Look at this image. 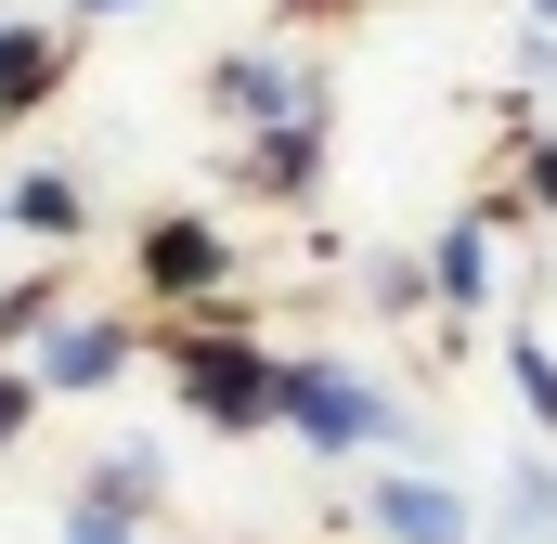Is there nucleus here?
<instances>
[{
  "mask_svg": "<svg viewBox=\"0 0 557 544\" xmlns=\"http://www.w3.org/2000/svg\"><path fill=\"white\" fill-rule=\"evenodd\" d=\"M117 350H131L117 324H65V337L39 350V376H52V390H104V376H117Z\"/></svg>",
  "mask_w": 557,
  "mask_h": 544,
  "instance_id": "7ed1b4c3",
  "label": "nucleus"
},
{
  "mask_svg": "<svg viewBox=\"0 0 557 544\" xmlns=\"http://www.w3.org/2000/svg\"><path fill=\"white\" fill-rule=\"evenodd\" d=\"M13 221H39V234H78V182H52V169H39V182L13 195Z\"/></svg>",
  "mask_w": 557,
  "mask_h": 544,
  "instance_id": "0eeeda50",
  "label": "nucleus"
},
{
  "mask_svg": "<svg viewBox=\"0 0 557 544\" xmlns=\"http://www.w3.org/2000/svg\"><path fill=\"white\" fill-rule=\"evenodd\" d=\"M78 13H117V0H78Z\"/></svg>",
  "mask_w": 557,
  "mask_h": 544,
  "instance_id": "ddd939ff",
  "label": "nucleus"
},
{
  "mask_svg": "<svg viewBox=\"0 0 557 544\" xmlns=\"http://www.w3.org/2000/svg\"><path fill=\"white\" fill-rule=\"evenodd\" d=\"M363 506H376V532H403V544H480L467 493H428V480H376Z\"/></svg>",
  "mask_w": 557,
  "mask_h": 544,
  "instance_id": "f03ea898",
  "label": "nucleus"
},
{
  "mask_svg": "<svg viewBox=\"0 0 557 544\" xmlns=\"http://www.w3.org/2000/svg\"><path fill=\"white\" fill-rule=\"evenodd\" d=\"M532 390H545V415H557V376H532Z\"/></svg>",
  "mask_w": 557,
  "mask_h": 544,
  "instance_id": "f8f14e48",
  "label": "nucleus"
},
{
  "mask_svg": "<svg viewBox=\"0 0 557 544\" xmlns=\"http://www.w3.org/2000/svg\"><path fill=\"white\" fill-rule=\"evenodd\" d=\"M143 272H156V285H208V272H221V247H208L195 221H169V234L143 247Z\"/></svg>",
  "mask_w": 557,
  "mask_h": 544,
  "instance_id": "20e7f679",
  "label": "nucleus"
},
{
  "mask_svg": "<svg viewBox=\"0 0 557 544\" xmlns=\"http://www.w3.org/2000/svg\"><path fill=\"white\" fill-rule=\"evenodd\" d=\"M221 91H234L247 118H298V78H285V65H221Z\"/></svg>",
  "mask_w": 557,
  "mask_h": 544,
  "instance_id": "39448f33",
  "label": "nucleus"
},
{
  "mask_svg": "<svg viewBox=\"0 0 557 544\" xmlns=\"http://www.w3.org/2000/svg\"><path fill=\"white\" fill-rule=\"evenodd\" d=\"M13 428H26V390H13V376H0V441H13Z\"/></svg>",
  "mask_w": 557,
  "mask_h": 544,
  "instance_id": "9b49d317",
  "label": "nucleus"
},
{
  "mask_svg": "<svg viewBox=\"0 0 557 544\" xmlns=\"http://www.w3.org/2000/svg\"><path fill=\"white\" fill-rule=\"evenodd\" d=\"M441 298H467V311L493 298V247L480 234H441Z\"/></svg>",
  "mask_w": 557,
  "mask_h": 544,
  "instance_id": "423d86ee",
  "label": "nucleus"
},
{
  "mask_svg": "<svg viewBox=\"0 0 557 544\" xmlns=\"http://www.w3.org/2000/svg\"><path fill=\"white\" fill-rule=\"evenodd\" d=\"M39 65H52V52H39L26 26H0V104H13V91H39Z\"/></svg>",
  "mask_w": 557,
  "mask_h": 544,
  "instance_id": "1a4fd4ad",
  "label": "nucleus"
},
{
  "mask_svg": "<svg viewBox=\"0 0 557 544\" xmlns=\"http://www.w3.org/2000/svg\"><path fill=\"white\" fill-rule=\"evenodd\" d=\"M91 493H104V506H156V454H117V467H104Z\"/></svg>",
  "mask_w": 557,
  "mask_h": 544,
  "instance_id": "9d476101",
  "label": "nucleus"
},
{
  "mask_svg": "<svg viewBox=\"0 0 557 544\" xmlns=\"http://www.w3.org/2000/svg\"><path fill=\"white\" fill-rule=\"evenodd\" d=\"M273 403L324 441V454H363V441H403V403H376V390H350L337 363H298V376H273Z\"/></svg>",
  "mask_w": 557,
  "mask_h": 544,
  "instance_id": "f257e3e1",
  "label": "nucleus"
},
{
  "mask_svg": "<svg viewBox=\"0 0 557 544\" xmlns=\"http://www.w3.org/2000/svg\"><path fill=\"white\" fill-rule=\"evenodd\" d=\"M65 544H131V506H104V493H78V506H65Z\"/></svg>",
  "mask_w": 557,
  "mask_h": 544,
  "instance_id": "6e6552de",
  "label": "nucleus"
}]
</instances>
